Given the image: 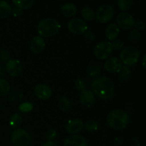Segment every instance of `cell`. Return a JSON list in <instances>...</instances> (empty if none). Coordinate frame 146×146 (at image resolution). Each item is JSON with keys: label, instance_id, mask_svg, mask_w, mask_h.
Masks as SVG:
<instances>
[{"label": "cell", "instance_id": "d4e9b609", "mask_svg": "<svg viewBox=\"0 0 146 146\" xmlns=\"http://www.w3.org/2000/svg\"><path fill=\"white\" fill-rule=\"evenodd\" d=\"M84 127L86 131H89V132H93V131H96L98 129V123L95 120H89L84 124Z\"/></svg>", "mask_w": 146, "mask_h": 146}, {"label": "cell", "instance_id": "83f0119b", "mask_svg": "<svg viewBox=\"0 0 146 146\" xmlns=\"http://www.w3.org/2000/svg\"><path fill=\"white\" fill-rule=\"evenodd\" d=\"M128 38L132 42H138L141 38V34L138 30L133 29L130 31L129 34H128Z\"/></svg>", "mask_w": 146, "mask_h": 146}, {"label": "cell", "instance_id": "74e56055", "mask_svg": "<svg viewBox=\"0 0 146 146\" xmlns=\"http://www.w3.org/2000/svg\"><path fill=\"white\" fill-rule=\"evenodd\" d=\"M43 146H57L56 145L55 143H54L53 141H47V142H46L44 144V145Z\"/></svg>", "mask_w": 146, "mask_h": 146}, {"label": "cell", "instance_id": "4dcf8cb0", "mask_svg": "<svg viewBox=\"0 0 146 146\" xmlns=\"http://www.w3.org/2000/svg\"><path fill=\"white\" fill-rule=\"evenodd\" d=\"M112 44L113 48H115V49H121V48H123L124 46V43L122 40L118 39V40H114L113 42L111 43Z\"/></svg>", "mask_w": 146, "mask_h": 146}, {"label": "cell", "instance_id": "7c38bea8", "mask_svg": "<svg viewBox=\"0 0 146 146\" xmlns=\"http://www.w3.org/2000/svg\"><path fill=\"white\" fill-rule=\"evenodd\" d=\"M105 68L106 71L111 73H118L122 68V62L119 58L112 57L108 58L105 62Z\"/></svg>", "mask_w": 146, "mask_h": 146}, {"label": "cell", "instance_id": "2e32d148", "mask_svg": "<svg viewBox=\"0 0 146 146\" xmlns=\"http://www.w3.org/2000/svg\"><path fill=\"white\" fill-rule=\"evenodd\" d=\"M95 101V97L92 91L89 90H84L80 95V101L85 106L90 107L93 105Z\"/></svg>", "mask_w": 146, "mask_h": 146}, {"label": "cell", "instance_id": "7a4b0ae2", "mask_svg": "<svg viewBox=\"0 0 146 146\" xmlns=\"http://www.w3.org/2000/svg\"><path fill=\"white\" fill-rule=\"evenodd\" d=\"M107 122L113 129L123 130L126 128L129 123V116L125 111L122 110H113L108 113Z\"/></svg>", "mask_w": 146, "mask_h": 146}, {"label": "cell", "instance_id": "1f68e13d", "mask_svg": "<svg viewBox=\"0 0 146 146\" xmlns=\"http://www.w3.org/2000/svg\"><path fill=\"white\" fill-rule=\"evenodd\" d=\"M75 86H76V88L78 90H79V91H83L84 90H85V88H86L85 83H84L82 80L80 79V78H78V79L76 80Z\"/></svg>", "mask_w": 146, "mask_h": 146}, {"label": "cell", "instance_id": "6da1fadb", "mask_svg": "<svg viewBox=\"0 0 146 146\" xmlns=\"http://www.w3.org/2000/svg\"><path fill=\"white\" fill-rule=\"evenodd\" d=\"M91 89L94 94L103 99H108L113 96L115 85L112 79L106 76L99 77L93 80Z\"/></svg>", "mask_w": 146, "mask_h": 146}, {"label": "cell", "instance_id": "9c48e42d", "mask_svg": "<svg viewBox=\"0 0 146 146\" xmlns=\"http://www.w3.org/2000/svg\"><path fill=\"white\" fill-rule=\"evenodd\" d=\"M116 21L118 24L117 26L123 29H131L133 27H134V24H135L133 17L128 12H123L118 14Z\"/></svg>", "mask_w": 146, "mask_h": 146}, {"label": "cell", "instance_id": "9a60e30c", "mask_svg": "<svg viewBox=\"0 0 146 146\" xmlns=\"http://www.w3.org/2000/svg\"><path fill=\"white\" fill-rule=\"evenodd\" d=\"M30 48L34 53H36V54L41 53L45 48V41L44 38L38 36L34 37L31 41Z\"/></svg>", "mask_w": 146, "mask_h": 146}, {"label": "cell", "instance_id": "3957f363", "mask_svg": "<svg viewBox=\"0 0 146 146\" xmlns=\"http://www.w3.org/2000/svg\"><path fill=\"white\" fill-rule=\"evenodd\" d=\"M61 25L56 19L46 18L41 20L38 24V32L43 37H51L56 34Z\"/></svg>", "mask_w": 146, "mask_h": 146}, {"label": "cell", "instance_id": "f546056e", "mask_svg": "<svg viewBox=\"0 0 146 146\" xmlns=\"http://www.w3.org/2000/svg\"><path fill=\"white\" fill-rule=\"evenodd\" d=\"M32 109L33 105L29 102H24L23 104H21V105H19V110L21 112L23 113L30 112L31 111H32Z\"/></svg>", "mask_w": 146, "mask_h": 146}, {"label": "cell", "instance_id": "8d00e7d4", "mask_svg": "<svg viewBox=\"0 0 146 146\" xmlns=\"http://www.w3.org/2000/svg\"><path fill=\"white\" fill-rule=\"evenodd\" d=\"M11 12L13 13L14 16H15V17H19L21 14V11L19 9H14L11 10Z\"/></svg>", "mask_w": 146, "mask_h": 146}, {"label": "cell", "instance_id": "44dd1931", "mask_svg": "<svg viewBox=\"0 0 146 146\" xmlns=\"http://www.w3.org/2000/svg\"><path fill=\"white\" fill-rule=\"evenodd\" d=\"M81 16L85 19L91 21L95 18V13L91 8L88 7H85L81 10Z\"/></svg>", "mask_w": 146, "mask_h": 146}, {"label": "cell", "instance_id": "836d02e7", "mask_svg": "<svg viewBox=\"0 0 146 146\" xmlns=\"http://www.w3.org/2000/svg\"><path fill=\"white\" fill-rule=\"evenodd\" d=\"M134 27H135V29L137 30H143L145 29V24L143 21H138L135 22L134 24Z\"/></svg>", "mask_w": 146, "mask_h": 146}, {"label": "cell", "instance_id": "7402d4cb", "mask_svg": "<svg viewBox=\"0 0 146 146\" xmlns=\"http://www.w3.org/2000/svg\"><path fill=\"white\" fill-rule=\"evenodd\" d=\"M10 85L7 80L0 78V96H4L9 92Z\"/></svg>", "mask_w": 146, "mask_h": 146}, {"label": "cell", "instance_id": "603a6c76", "mask_svg": "<svg viewBox=\"0 0 146 146\" xmlns=\"http://www.w3.org/2000/svg\"><path fill=\"white\" fill-rule=\"evenodd\" d=\"M21 116L18 113H14L10 117L9 125L12 128H17L21 125Z\"/></svg>", "mask_w": 146, "mask_h": 146}, {"label": "cell", "instance_id": "5bb4252c", "mask_svg": "<svg viewBox=\"0 0 146 146\" xmlns=\"http://www.w3.org/2000/svg\"><path fill=\"white\" fill-rule=\"evenodd\" d=\"M84 122L79 118L70 120L66 125V131L68 133H76L82 130L84 128Z\"/></svg>", "mask_w": 146, "mask_h": 146}, {"label": "cell", "instance_id": "f35d334b", "mask_svg": "<svg viewBox=\"0 0 146 146\" xmlns=\"http://www.w3.org/2000/svg\"><path fill=\"white\" fill-rule=\"evenodd\" d=\"M145 55L143 56V68H145Z\"/></svg>", "mask_w": 146, "mask_h": 146}, {"label": "cell", "instance_id": "d6a6232c", "mask_svg": "<svg viewBox=\"0 0 146 146\" xmlns=\"http://www.w3.org/2000/svg\"><path fill=\"white\" fill-rule=\"evenodd\" d=\"M56 137V132L55 130L50 129L48 130L46 133V138L48 140V141H52Z\"/></svg>", "mask_w": 146, "mask_h": 146}, {"label": "cell", "instance_id": "52a82bcc", "mask_svg": "<svg viewBox=\"0 0 146 146\" xmlns=\"http://www.w3.org/2000/svg\"><path fill=\"white\" fill-rule=\"evenodd\" d=\"M68 28L73 34L81 35L86 33L88 29V25L86 22L82 19L75 18L68 22Z\"/></svg>", "mask_w": 146, "mask_h": 146}, {"label": "cell", "instance_id": "ffe728a7", "mask_svg": "<svg viewBox=\"0 0 146 146\" xmlns=\"http://www.w3.org/2000/svg\"><path fill=\"white\" fill-rule=\"evenodd\" d=\"M19 9H27L30 8L34 4L33 0H13L12 1Z\"/></svg>", "mask_w": 146, "mask_h": 146}, {"label": "cell", "instance_id": "e575fe53", "mask_svg": "<svg viewBox=\"0 0 146 146\" xmlns=\"http://www.w3.org/2000/svg\"><path fill=\"white\" fill-rule=\"evenodd\" d=\"M0 58H1L2 61H7L9 58V54L7 51H1L0 53Z\"/></svg>", "mask_w": 146, "mask_h": 146}, {"label": "cell", "instance_id": "30bf717a", "mask_svg": "<svg viewBox=\"0 0 146 146\" xmlns=\"http://www.w3.org/2000/svg\"><path fill=\"white\" fill-rule=\"evenodd\" d=\"M6 68H7L8 74L13 77L19 76L22 71V66H21V62L17 59L9 60L8 62L7 63Z\"/></svg>", "mask_w": 146, "mask_h": 146}, {"label": "cell", "instance_id": "ba28073f", "mask_svg": "<svg viewBox=\"0 0 146 146\" xmlns=\"http://www.w3.org/2000/svg\"><path fill=\"white\" fill-rule=\"evenodd\" d=\"M113 16V8L109 4H104L97 9L96 17L101 23H106Z\"/></svg>", "mask_w": 146, "mask_h": 146}, {"label": "cell", "instance_id": "484cf974", "mask_svg": "<svg viewBox=\"0 0 146 146\" xmlns=\"http://www.w3.org/2000/svg\"><path fill=\"white\" fill-rule=\"evenodd\" d=\"M88 72H89V75L91 77L97 76L101 72V67H100L99 64H96V63H94V64H91L89 66Z\"/></svg>", "mask_w": 146, "mask_h": 146}, {"label": "cell", "instance_id": "d6986e66", "mask_svg": "<svg viewBox=\"0 0 146 146\" xmlns=\"http://www.w3.org/2000/svg\"><path fill=\"white\" fill-rule=\"evenodd\" d=\"M11 7L7 1H0V19H5L11 13Z\"/></svg>", "mask_w": 146, "mask_h": 146}, {"label": "cell", "instance_id": "8fae6325", "mask_svg": "<svg viewBox=\"0 0 146 146\" xmlns=\"http://www.w3.org/2000/svg\"><path fill=\"white\" fill-rule=\"evenodd\" d=\"M34 94L41 100H47L52 95L51 88L46 84H38L34 88Z\"/></svg>", "mask_w": 146, "mask_h": 146}, {"label": "cell", "instance_id": "d590c367", "mask_svg": "<svg viewBox=\"0 0 146 146\" xmlns=\"http://www.w3.org/2000/svg\"><path fill=\"white\" fill-rule=\"evenodd\" d=\"M85 38L87 40H89V41H93L95 38V35L91 31H87V32L85 33Z\"/></svg>", "mask_w": 146, "mask_h": 146}, {"label": "cell", "instance_id": "8992f818", "mask_svg": "<svg viewBox=\"0 0 146 146\" xmlns=\"http://www.w3.org/2000/svg\"><path fill=\"white\" fill-rule=\"evenodd\" d=\"M11 141L15 146H27L30 143L29 134L23 129H16L11 134Z\"/></svg>", "mask_w": 146, "mask_h": 146}, {"label": "cell", "instance_id": "f1b7e54d", "mask_svg": "<svg viewBox=\"0 0 146 146\" xmlns=\"http://www.w3.org/2000/svg\"><path fill=\"white\" fill-rule=\"evenodd\" d=\"M119 72H121L120 76H121V78H122L123 80L126 81V80H128V78H129L130 74H131V70H130V68H128L127 66H122V68H121V71H120Z\"/></svg>", "mask_w": 146, "mask_h": 146}, {"label": "cell", "instance_id": "4316f807", "mask_svg": "<svg viewBox=\"0 0 146 146\" xmlns=\"http://www.w3.org/2000/svg\"><path fill=\"white\" fill-rule=\"evenodd\" d=\"M133 1L132 0H119L118 1V6L123 11H127L131 9Z\"/></svg>", "mask_w": 146, "mask_h": 146}, {"label": "cell", "instance_id": "cb8c5ba5", "mask_svg": "<svg viewBox=\"0 0 146 146\" xmlns=\"http://www.w3.org/2000/svg\"><path fill=\"white\" fill-rule=\"evenodd\" d=\"M58 107L62 111H68L71 107V102L66 97H61L58 100Z\"/></svg>", "mask_w": 146, "mask_h": 146}, {"label": "cell", "instance_id": "277c9868", "mask_svg": "<svg viewBox=\"0 0 146 146\" xmlns=\"http://www.w3.org/2000/svg\"><path fill=\"white\" fill-rule=\"evenodd\" d=\"M139 51L134 46L125 47L121 52V59L127 66H133L139 59Z\"/></svg>", "mask_w": 146, "mask_h": 146}, {"label": "cell", "instance_id": "5b68a950", "mask_svg": "<svg viewBox=\"0 0 146 146\" xmlns=\"http://www.w3.org/2000/svg\"><path fill=\"white\" fill-rule=\"evenodd\" d=\"M112 50V44L109 41H100L94 48V55L98 59H106L111 55Z\"/></svg>", "mask_w": 146, "mask_h": 146}, {"label": "cell", "instance_id": "4fadbf2b", "mask_svg": "<svg viewBox=\"0 0 146 146\" xmlns=\"http://www.w3.org/2000/svg\"><path fill=\"white\" fill-rule=\"evenodd\" d=\"M64 146H87V143L81 135H73L64 141Z\"/></svg>", "mask_w": 146, "mask_h": 146}, {"label": "cell", "instance_id": "e0dca14e", "mask_svg": "<svg viewBox=\"0 0 146 146\" xmlns=\"http://www.w3.org/2000/svg\"><path fill=\"white\" fill-rule=\"evenodd\" d=\"M119 27L115 24H111L108 26L106 30V36L108 40L114 41L119 34Z\"/></svg>", "mask_w": 146, "mask_h": 146}, {"label": "cell", "instance_id": "ac0fdd59", "mask_svg": "<svg viewBox=\"0 0 146 146\" xmlns=\"http://www.w3.org/2000/svg\"><path fill=\"white\" fill-rule=\"evenodd\" d=\"M77 9L72 3H66L61 7V13L66 17H71L76 14Z\"/></svg>", "mask_w": 146, "mask_h": 146}]
</instances>
